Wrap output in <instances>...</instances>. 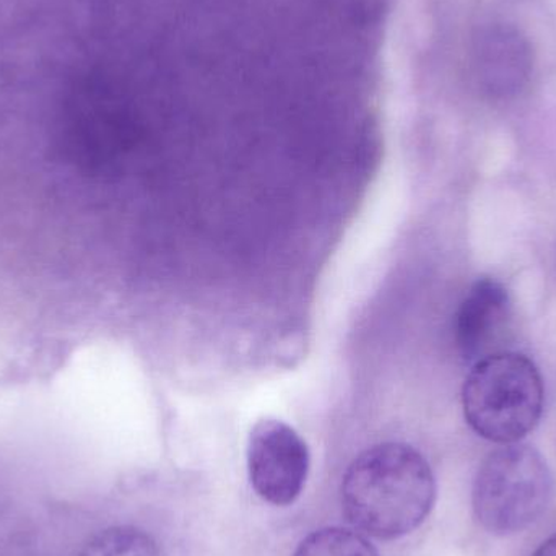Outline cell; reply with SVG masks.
I'll list each match as a JSON object with an SVG mask.
<instances>
[{
  "instance_id": "obj_1",
  "label": "cell",
  "mask_w": 556,
  "mask_h": 556,
  "mask_svg": "<svg viewBox=\"0 0 556 556\" xmlns=\"http://www.w3.org/2000/svg\"><path fill=\"white\" fill-rule=\"evenodd\" d=\"M430 464L404 443H382L359 454L342 482L346 519L363 534L392 541L414 532L433 509Z\"/></svg>"
},
{
  "instance_id": "obj_2",
  "label": "cell",
  "mask_w": 556,
  "mask_h": 556,
  "mask_svg": "<svg viewBox=\"0 0 556 556\" xmlns=\"http://www.w3.org/2000/svg\"><path fill=\"white\" fill-rule=\"evenodd\" d=\"M544 401L541 372L522 353L496 352L479 359L463 388L467 424L498 444L525 440L541 421Z\"/></svg>"
},
{
  "instance_id": "obj_3",
  "label": "cell",
  "mask_w": 556,
  "mask_h": 556,
  "mask_svg": "<svg viewBox=\"0 0 556 556\" xmlns=\"http://www.w3.org/2000/svg\"><path fill=\"white\" fill-rule=\"evenodd\" d=\"M554 479L544 457L526 444L493 451L477 472L473 511L493 535L525 531L547 509Z\"/></svg>"
},
{
  "instance_id": "obj_4",
  "label": "cell",
  "mask_w": 556,
  "mask_h": 556,
  "mask_svg": "<svg viewBox=\"0 0 556 556\" xmlns=\"http://www.w3.org/2000/svg\"><path fill=\"white\" fill-rule=\"evenodd\" d=\"M248 470L251 485L261 498L270 505L288 506L303 492L309 451L290 425L264 418L251 430Z\"/></svg>"
},
{
  "instance_id": "obj_5",
  "label": "cell",
  "mask_w": 556,
  "mask_h": 556,
  "mask_svg": "<svg viewBox=\"0 0 556 556\" xmlns=\"http://www.w3.org/2000/svg\"><path fill=\"white\" fill-rule=\"evenodd\" d=\"M472 65L486 97L509 100L521 94L534 75V46L518 26L490 22L473 38Z\"/></svg>"
},
{
  "instance_id": "obj_6",
  "label": "cell",
  "mask_w": 556,
  "mask_h": 556,
  "mask_svg": "<svg viewBox=\"0 0 556 556\" xmlns=\"http://www.w3.org/2000/svg\"><path fill=\"white\" fill-rule=\"evenodd\" d=\"M511 319L508 290L493 278H480L470 288L456 313V345L466 362L492 355Z\"/></svg>"
},
{
  "instance_id": "obj_7",
  "label": "cell",
  "mask_w": 556,
  "mask_h": 556,
  "mask_svg": "<svg viewBox=\"0 0 556 556\" xmlns=\"http://www.w3.org/2000/svg\"><path fill=\"white\" fill-rule=\"evenodd\" d=\"M80 556H163L152 535L130 526L106 529L94 535Z\"/></svg>"
},
{
  "instance_id": "obj_8",
  "label": "cell",
  "mask_w": 556,
  "mask_h": 556,
  "mask_svg": "<svg viewBox=\"0 0 556 556\" xmlns=\"http://www.w3.org/2000/svg\"><path fill=\"white\" fill-rule=\"evenodd\" d=\"M293 556H379L371 542L343 528H327L307 535Z\"/></svg>"
},
{
  "instance_id": "obj_9",
  "label": "cell",
  "mask_w": 556,
  "mask_h": 556,
  "mask_svg": "<svg viewBox=\"0 0 556 556\" xmlns=\"http://www.w3.org/2000/svg\"><path fill=\"white\" fill-rule=\"evenodd\" d=\"M534 556H556V535L548 539L545 544H542V547L535 552Z\"/></svg>"
}]
</instances>
